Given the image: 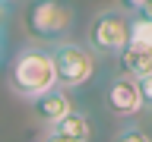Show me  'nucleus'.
Returning <instances> with one entry per match:
<instances>
[{
	"mask_svg": "<svg viewBox=\"0 0 152 142\" xmlns=\"http://www.w3.org/2000/svg\"><path fill=\"white\" fill-rule=\"evenodd\" d=\"M57 85V73H54V57L48 47H22L13 63H10V88L32 101L35 95L48 92Z\"/></svg>",
	"mask_w": 152,
	"mask_h": 142,
	"instance_id": "nucleus-1",
	"label": "nucleus"
},
{
	"mask_svg": "<svg viewBox=\"0 0 152 142\" xmlns=\"http://www.w3.org/2000/svg\"><path fill=\"white\" fill-rule=\"evenodd\" d=\"M76 22V9L66 0H28L26 3V28L38 41L64 38Z\"/></svg>",
	"mask_w": 152,
	"mask_h": 142,
	"instance_id": "nucleus-2",
	"label": "nucleus"
},
{
	"mask_svg": "<svg viewBox=\"0 0 152 142\" xmlns=\"http://www.w3.org/2000/svg\"><path fill=\"white\" fill-rule=\"evenodd\" d=\"M51 57H54L57 85H64V88H83L95 76V54H92V47H86V44L60 41L51 51Z\"/></svg>",
	"mask_w": 152,
	"mask_h": 142,
	"instance_id": "nucleus-3",
	"label": "nucleus"
},
{
	"mask_svg": "<svg viewBox=\"0 0 152 142\" xmlns=\"http://www.w3.org/2000/svg\"><path fill=\"white\" fill-rule=\"evenodd\" d=\"M130 44V19L117 13V9H108V13H98L89 25V47L98 51V54H121L124 47Z\"/></svg>",
	"mask_w": 152,
	"mask_h": 142,
	"instance_id": "nucleus-4",
	"label": "nucleus"
},
{
	"mask_svg": "<svg viewBox=\"0 0 152 142\" xmlns=\"http://www.w3.org/2000/svg\"><path fill=\"white\" fill-rule=\"evenodd\" d=\"M104 101L117 117H136L142 111V98H140V85L133 76H114L108 88H104Z\"/></svg>",
	"mask_w": 152,
	"mask_h": 142,
	"instance_id": "nucleus-5",
	"label": "nucleus"
},
{
	"mask_svg": "<svg viewBox=\"0 0 152 142\" xmlns=\"http://www.w3.org/2000/svg\"><path fill=\"white\" fill-rule=\"evenodd\" d=\"M70 111H73V98H70V88H64V85H54V88H48V92L32 98V114L48 126H54Z\"/></svg>",
	"mask_w": 152,
	"mask_h": 142,
	"instance_id": "nucleus-6",
	"label": "nucleus"
},
{
	"mask_svg": "<svg viewBox=\"0 0 152 142\" xmlns=\"http://www.w3.org/2000/svg\"><path fill=\"white\" fill-rule=\"evenodd\" d=\"M121 66H124V73L133 76V79L152 76V47H146V44H127L121 51Z\"/></svg>",
	"mask_w": 152,
	"mask_h": 142,
	"instance_id": "nucleus-7",
	"label": "nucleus"
},
{
	"mask_svg": "<svg viewBox=\"0 0 152 142\" xmlns=\"http://www.w3.org/2000/svg\"><path fill=\"white\" fill-rule=\"evenodd\" d=\"M51 130H54L57 136L70 139V142H89L92 139V123H89V117H86L83 111H76V107L66 114V117H60Z\"/></svg>",
	"mask_w": 152,
	"mask_h": 142,
	"instance_id": "nucleus-8",
	"label": "nucleus"
},
{
	"mask_svg": "<svg viewBox=\"0 0 152 142\" xmlns=\"http://www.w3.org/2000/svg\"><path fill=\"white\" fill-rule=\"evenodd\" d=\"M130 44H146L152 47V19L149 16H136L130 19Z\"/></svg>",
	"mask_w": 152,
	"mask_h": 142,
	"instance_id": "nucleus-9",
	"label": "nucleus"
},
{
	"mask_svg": "<svg viewBox=\"0 0 152 142\" xmlns=\"http://www.w3.org/2000/svg\"><path fill=\"white\" fill-rule=\"evenodd\" d=\"M114 142H152V139H149V133L140 130V126H127V130L117 133V139H114Z\"/></svg>",
	"mask_w": 152,
	"mask_h": 142,
	"instance_id": "nucleus-10",
	"label": "nucleus"
},
{
	"mask_svg": "<svg viewBox=\"0 0 152 142\" xmlns=\"http://www.w3.org/2000/svg\"><path fill=\"white\" fill-rule=\"evenodd\" d=\"M136 85H140L142 107H149V111H152V76H142V79H136Z\"/></svg>",
	"mask_w": 152,
	"mask_h": 142,
	"instance_id": "nucleus-11",
	"label": "nucleus"
},
{
	"mask_svg": "<svg viewBox=\"0 0 152 142\" xmlns=\"http://www.w3.org/2000/svg\"><path fill=\"white\" fill-rule=\"evenodd\" d=\"M41 142H70V139H64V136H57V133L51 130V133H48V136H45V139H41Z\"/></svg>",
	"mask_w": 152,
	"mask_h": 142,
	"instance_id": "nucleus-12",
	"label": "nucleus"
},
{
	"mask_svg": "<svg viewBox=\"0 0 152 142\" xmlns=\"http://www.w3.org/2000/svg\"><path fill=\"white\" fill-rule=\"evenodd\" d=\"M142 3H146V0H124V7H130V9H133V13H136V9H140V7H142Z\"/></svg>",
	"mask_w": 152,
	"mask_h": 142,
	"instance_id": "nucleus-13",
	"label": "nucleus"
},
{
	"mask_svg": "<svg viewBox=\"0 0 152 142\" xmlns=\"http://www.w3.org/2000/svg\"><path fill=\"white\" fill-rule=\"evenodd\" d=\"M3 22H7V7H0V28H3Z\"/></svg>",
	"mask_w": 152,
	"mask_h": 142,
	"instance_id": "nucleus-14",
	"label": "nucleus"
},
{
	"mask_svg": "<svg viewBox=\"0 0 152 142\" xmlns=\"http://www.w3.org/2000/svg\"><path fill=\"white\" fill-rule=\"evenodd\" d=\"M13 3H16V0H0V7H7V9L13 7Z\"/></svg>",
	"mask_w": 152,
	"mask_h": 142,
	"instance_id": "nucleus-15",
	"label": "nucleus"
},
{
	"mask_svg": "<svg viewBox=\"0 0 152 142\" xmlns=\"http://www.w3.org/2000/svg\"><path fill=\"white\" fill-rule=\"evenodd\" d=\"M0 51H3V28H0Z\"/></svg>",
	"mask_w": 152,
	"mask_h": 142,
	"instance_id": "nucleus-16",
	"label": "nucleus"
}]
</instances>
